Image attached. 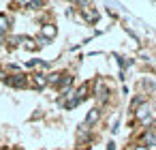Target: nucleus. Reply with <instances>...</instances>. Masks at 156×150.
Wrapping results in <instances>:
<instances>
[{
	"mask_svg": "<svg viewBox=\"0 0 156 150\" xmlns=\"http://www.w3.org/2000/svg\"><path fill=\"white\" fill-rule=\"evenodd\" d=\"M9 84H13V86H24L26 84V79H24V75H13V79H7Z\"/></svg>",
	"mask_w": 156,
	"mask_h": 150,
	"instance_id": "f257e3e1",
	"label": "nucleus"
},
{
	"mask_svg": "<svg viewBox=\"0 0 156 150\" xmlns=\"http://www.w3.org/2000/svg\"><path fill=\"white\" fill-rule=\"evenodd\" d=\"M45 84H47L45 75H34V86H37V88H43Z\"/></svg>",
	"mask_w": 156,
	"mask_h": 150,
	"instance_id": "f03ea898",
	"label": "nucleus"
},
{
	"mask_svg": "<svg viewBox=\"0 0 156 150\" xmlns=\"http://www.w3.org/2000/svg\"><path fill=\"white\" fill-rule=\"evenodd\" d=\"M83 15H86V20H88V22H96V17H98L94 11H88V9L83 11Z\"/></svg>",
	"mask_w": 156,
	"mask_h": 150,
	"instance_id": "7ed1b4c3",
	"label": "nucleus"
},
{
	"mask_svg": "<svg viewBox=\"0 0 156 150\" xmlns=\"http://www.w3.org/2000/svg\"><path fill=\"white\" fill-rule=\"evenodd\" d=\"M7 24H9L7 17H5V15H0V32H7V28H9Z\"/></svg>",
	"mask_w": 156,
	"mask_h": 150,
	"instance_id": "20e7f679",
	"label": "nucleus"
},
{
	"mask_svg": "<svg viewBox=\"0 0 156 150\" xmlns=\"http://www.w3.org/2000/svg\"><path fill=\"white\" fill-rule=\"evenodd\" d=\"M43 35H45V37H54V35H56V28H54V26H45V28H43Z\"/></svg>",
	"mask_w": 156,
	"mask_h": 150,
	"instance_id": "39448f33",
	"label": "nucleus"
},
{
	"mask_svg": "<svg viewBox=\"0 0 156 150\" xmlns=\"http://www.w3.org/2000/svg\"><path fill=\"white\" fill-rule=\"evenodd\" d=\"M96 118H98V109H92V112H90V116H88V120H86V122H88V124H90V122H94V120H96Z\"/></svg>",
	"mask_w": 156,
	"mask_h": 150,
	"instance_id": "423d86ee",
	"label": "nucleus"
},
{
	"mask_svg": "<svg viewBox=\"0 0 156 150\" xmlns=\"http://www.w3.org/2000/svg\"><path fill=\"white\" fill-rule=\"evenodd\" d=\"M143 139H145L147 144H152V146H156V137H154L152 133H145V135H143Z\"/></svg>",
	"mask_w": 156,
	"mask_h": 150,
	"instance_id": "0eeeda50",
	"label": "nucleus"
},
{
	"mask_svg": "<svg viewBox=\"0 0 156 150\" xmlns=\"http://www.w3.org/2000/svg\"><path fill=\"white\" fill-rule=\"evenodd\" d=\"M47 82H51V84H58V82H60V75H58V73H54V75H49V79H47Z\"/></svg>",
	"mask_w": 156,
	"mask_h": 150,
	"instance_id": "6e6552de",
	"label": "nucleus"
},
{
	"mask_svg": "<svg viewBox=\"0 0 156 150\" xmlns=\"http://www.w3.org/2000/svg\"><path fill=\"white\" fill-rule=\"evenodd\" d=\"M26 47H28V49H34L37 45H34V41H32V39H26Z\"/></svg>",
	"mask_w": 156,
	"mask_h": 150,
	"instance_id": "1a4fd4ad",
	"label": "nucleus"
},
{
	"mask_svg": "<svg viewBox=\"0 0 156 150\" xmlns=\"http://www.w3.org/2000/svg\"><path fill=\"white\" fill-rule=\"evenodd\" d=\"M135 150H147V148H143V146H137V148H135Z\"/></svg>",
	"mask_w": 156,
	"mask_h": 150,
	"instance_id": "9d476101",
	"label": "nucleus"
}]
</instances>
